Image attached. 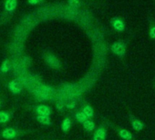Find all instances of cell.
Masks as SVG:
<instances>
[{
    "instance_id": "6da1fadb",
    "label": "cell",
    "mask_w": 155,
    "mask_h": 140,
    "mask_svg": "<svg viewBox=\"0 0 155 140\" xmlns=\"http://www.w3.org/2000/svg\"><path fill=\"white\" fill-rule=\"evenodd\" d=\"M110 49L112 53L118 56L119 57H123L126 54V44L124 43V41L121 40L116 41L111 45Z\"/></svg>"
},
{
    "instance_id": "44dd1931",
    "label": "cell",
    "mask_w": 155,
    "mask_h": 140,
    "mask_svg": "<svg viewBox=\"0 0 155 140\" xmlns=\"http://www.w3.org/2000/svg\"><path fill=\"white\" fill-rule=\"evenodd\" d=\"M42 1H43V0H37V2H38V3H40V2H42Z\"/></svg>"
},
{
    "instance_id": "3957f363",
    "label": "cell",
    "mask_w": 155,
    "mask_h": 140,
    "mask_svg": "<svg viewBox=\"0 0 155 140\" xmlns=\"http://www.w3.org/2000/svg\"><path fill=\"white\" fill-rule=\"evenodd\" d=\"M110 23H111L112 27L116 31H118V32L124 31V29H125V24H124V22H123L122 19H120L119 18H114L111 19Z\"/></svg>"
},
{
    "instance_id": "7c38bea8",
    "label": "cell",
    "mask_w": 155,
    "mask_h": 140,
    "mask_svg": "<svg viewBox=\"0 0 155 140\" xmlns=\"http://www.w3.org/2000/svg\"><path fill=\"white\" fill-rule=\"evenodd\" d=\"M82 124H83V127H84L85 130L88 131V132H91V131H93V130L95 129V124H94V122H93L92 120H91V119H87V120L84 121Z\"/></svg>"
},
{
    "instance_id": "7402d4cb",
    "label": "cell",
    "mask_w": 155,
    "mask_h": 140,
    "mask_svg": "<svg viewBox=\"0 0 155 140\" xmlns=\"http://www.w3.org/2000/svg\"><path fill=\"white\" fill-rule=\"evenodd\" d=\"M0 107H1V101H0Z\"/></svg>"
},
{
    "instance_id": "e0dca14e",
    "label": "cell",
    "mask_w": 155,
    "mask_h": 140,
    "mask_svg": "<svg viewBox=\"0 0 155 140\" xmlns=\"http://www.w3.org/2000/svg\"><path fill=\"white\" fill-rule=\"evenodd\" d=\"M75 116H76V119H77L78 121H79L80 123H83L84 121H86V120L88 119V118L85 116V115H84L82 112H79V113H77Z\"/></svg>"
},
{
    "instance_id": "ac0fdd59",
    "label": "cell",
    "mask_w": 155,
    "mask_h": 140,
    "mask_svg": "<svg viewBox=\"0 0 155 140\" xmlns=\"http://www.w3.org/2000/svg\"><path fill=\"white\" fill-rule=\"evenodd\" d=\"M68 4L70 7H72L74 8H79L81 7L80 0H68Z\"/></svg>"
},
{
    "instance_id": "52a82bcc",
    "label": "cell",
    "mask_w": 155,
    "mask_h": 140,
    "mask_svg": "<svg viewBox=\"0 0 155 140\" xmlns=\"http://www.w3.org/2000/svg\"><path fill=\"white\" fill-rule=\"evenodd\" d=\"M118 135H119V136H120L121 139H123V140H132V138H133L132 134H131L129 130L124 129V128L120 129V130L118 131Z\"/></svg>"
},
{
    "instance_id": "2e32d148",
    "label": "cell",
    "mask_w": 155,
    "mask_h": 140,
    "mask_svg": "<svg viewBox=\"0 0 155 140\" xmlns=\"http://www.w3.org/2000/svg\"><path fill=\"white\" fill-rule=\"evenodd\" d=\"M0 70L3 72V73H7L8 70H9V61L8 59H6L2 65H1V67H0Z\"/></svg>"
},
{
    "instance_id": "ffe728a7",
    "label": "cell",
    "mask_w": 155,
    "mask_h": 140,
    "mask_svg": "<svg viewBox=\"0 0 155 140\" xmlns=\"http://www.w3.org/2000/svg\"><path fill=\"white\" fill-rule=\"evenodd\" d=\"M57 108H58V111H62V110H63V108H64V105H63V104H61V103H60V104L58 103V104L57 105Z\"/></svg>"
},
{
    "instance_id": "277c9868",
    "label": "cell",
    "mask_w": 155,
    "mask_h": 140,
    "mask_svg": "<svg viewBox=\"0 0 155 140\" xmlns=\"http://www.w3.org/2000/svg\"><path fill=\"white\" fill-rule=\"evenodd\" d=\"M106 136H107V131L105 127L100 126L93 134V140H106Z\"/></svg>"
},
{
    "instance_id": "ba28073f",
    "label": "cell",
    "mask_w": 155,
    "mask_h": 140,
    "mask_svg": "<svg viewBox=\"0 0 155 140\" xmlns=\"http://www.w3.org/2000/svg\"><path fill=\"white\" fill-rule=\"evenodd\" d=\"M131 126L134 130L136 131H141L144 127H145V125L142 121H140V119H137V118H132L131 119Z\"/></svg>"
},
{
    "instance_id": "9c48e42d",
    "label": "cell",
    "mask_w": 155,
    "mask_h": 140,
    "mask_svg": "<svg viewBox=\"0 0 155 140\" xmlns=\"http://www.w3.org/2000/svg\"><path fill=\"white\" fill-rule=\"evenodd\" d=\"M18 5V0H6L5 8L8 12H13Z\"/></svg>"
},
{
    "instance_id": "5bb4252c",
    "label": "cell",
    "mask_w": 155,
    "mask_h": 140,
    "mask_svg": "<svg viewBox=\"0 0 155 140\" xmlns=\"http://www.w3.org/2000/svg\"><path fill=\"white\" fill-rule=\"evenodd\" d=\"M10 120V115L6 111H0V123H7Z\"/></svg>"
},
{
    "instance_id": "d6986e66",
    "label": "cell",
    "mask_w": 155,
    "mask_h": 140,
    "mask_svg": "<svg viewBox=\"0 0 155 140\" xmlns=\"http://www.w3.org/2000/svg\"><path fill=\"white\" fill-rule=\"evenodd\" d=\"M149 36L151 39H155V26L150 27L149 31Z\"/></svg>"
},
{
    "instance_id": "4fadbf2b",
    "label": "cell",
    "mask_w": 155,
    "mask_h": 140,
    "mask_svg": "<svg viewBox=\"0 0 155 140\" xmlns=\"http://www.w3.org/2000/svg\"><path fill=\"white\" fill-rule=\"evenodd\" d=\"M71 126V121L69 118H65L61 123V129L63 132H68Z\"/></svg>"
},
{
    "instance_id": "7a4b0ae2",
    "label": "cell",
    "mask_w": 155,
    "mask_h": 140,
    "mask_svg": "<svg viewBox=\"0 0 155 140\" xmlns=\"http://www.w3.org/2000/svg\"><path fill=\"white\" fill-rule=\"evenodd\" d=\"M8 87L9 88V90L14 93V94H19L21 93V91L23 90V87H22V84L19 80L18 79H13L11 80L8 84Z\"/></svg>"
},
{
    "instance_id": "30bf717a",
    "label": "cell",
    "mask_w": 155,
    "mask_h": 140,
    "mask_svg": "<svg viewBox=\"0 0 155 140\" xmlns=\"http://www.w3.org/2000/svg\"><path fill=\"white\" fill-rule=\"evenodd\" d=\"M46 61L50 66H53V67H58L59 66V62H58V58L55 57L54 56H48L46 57Z\"/></svg>"
},
{
    "instance_id": "9a60e30c",
    "label": "cell",
    "mask_w": 155,
    "mask_h": 140,
    "mask_svg": "<svg viewBox=\"0 0 155 140\" xmlns=\"http://www.w3.org/2000/svg\"><path fill=\"white\" fill-rule=\"evenodd\" d=\"M37 120L42 124V125H50L51 124V120L49 116H38Z\"/></svg>"
},
{
    "instance_id": "8992f818",
    "label": "cell",
    "mask_w": 155,
    "mask_h": 140,
    "mask_svg": "<svg viewBox=\"0 0 155 140\" xmlns=\"http://www.w3.org/2000/svg\"><path fill=\"white\" fill-rule=\"evenodd\" d=\"M36 111L39 116H49L51 114V109L49 108V107L46 106V105H39L36 107Z\"/></svg>"
},
{
    "instance_id": "5b68a950",
    "label": "cell",
    "mask_w": 155,
    "mask_h": 140,
    "mask_svg": "<svg viewBox=\"0 0 155 140\" xmlns=\"http://www.w3.org/2000/svg\"><path fill=\"white\" fill-rule=\"evenodd\" d=\"M1 135L6 139H13L18 135V131L13 127H7L2 131Z\"/></svg>"
},
{
    "instance_id": "8fae6325",
    "label": "cell",
    "mask_w": 155,
    "mask_h": 140,
    "mask_svg": "<svg viewBox=\"0 0 155 140\" xmlns=\"http://www.w3.org/2000/svg\"><path fill=\"white\" fill-rule=\"evenodd\" d=\"M82 113L85 115V116L88 118V119H91L93 115H94V110H93V107L91 106H85L82 109Z\"/></svg>"
}]
</instances>
